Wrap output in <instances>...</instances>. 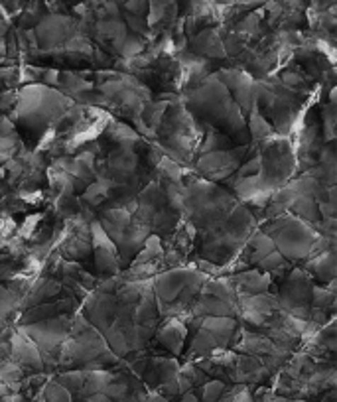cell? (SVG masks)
<instances>
[{"mask_svg": "<svg viewBox=\"0 0 337 402\" xmlns=\"http://www.w3.org/2000/svg\"><path fill=\"white\" fill-rule=\"evenodd\" d=\"M265 233L273 239L274 247L280 249L278 252L290 260L308 257L314 242L318 241L321 235L298 217H284V215L274 217L273 225Z\"/></svg>", "mask_w": 337, "mask_h": 402, "instance_id": "6da1fadb", "label": "cell"}, {"mask_svg": "<svg viewBox=\"0 0 337 402\" xmlns=\"http://www.w3.org/2000/svg\"><path fill=\"white\" fill-rule=\"evenodd\" d=\"M205 278H207L205 274H201L198 270H192V268H176V270H168V272L156 278L152 292H154L160 308L164 310L166 306L172 304L173 300L182 294L192 282L205 280Z\"/></svg>", "mask_w": 337, "mask_h": 402, "instance_id": "7a4b0ae2", "label": "cell"}, {"mask_svg": "<svg viewBox=\"0 0 337 402\" xmlns=\"http://www.w3.org/2000/svg\"><path fill=\"white\" fill-rule=\"evenodd\" d=\"M91 241L93 250H95V262H97V270L103 277H115L119 272L120 260L119 252H117V245L113 242L107 233L103 231L101 223L91 225Z\"/></svg>", "mask_w": 337, "mask_h": 402, "instance_id": "3957f363", "label": "cell"}, {"mask_svg": "<svg viewBox=\"0 0 337 402\" xmlns=\"http://www.w3.org/2000/svg\"><path fill=\"white\" fill-rule=\"evenodd\" d=\"M217 79L231 91V97L237 103V107L241 108V113L246 115L249 111H253V103H255V83L253 79L243 72H219Z\"/></svg>", "mask_w": 337, "mask_h": 402, "instance_id": "277c9868", "label": "cell"}, {"mask_svg": "<svg viewBox=\"0 0 337 402\" xmlns=\"http://www.w3.org/2000/svg\"><path fill=\"white\" fill-rule=\"evenodd\" d=\"M201 330H205L213 340L217 341L219 349H227L231 343L237 341L239 323L235 318H219V316H205L198 318Z\"/></svg>", "mask_w": 337, "mask_h": 402, "instance_id": "5b68a950", "label": "cell"}, {"mask_svg": "<svg viewBox=\"0 0 337 402\" xmlns=\"http://www.w3.org/2000/svg\"><path fill=\"white\" fill-rule=\"evenodd\" d=\"M185 335H188V328L180 322V318H173V316H170L164 323L156 328V340L176 357L182 353Z\"/></svg>", "mask_w": 337, "mask_h": 402, "instance_id": "8992f818", "label": "cell"}, {"mask_svg": "<svg viewBox=\"0 0 337 402\" xmlns=\"http://www.w3.org/2000/svg\"><path fill=\"white\" fill-rule=\"evenodd\" d=\"M233 286L237 290L239 296H253L266 292L270 286V274L268 272H258V270H246V272H239L231 278Z\"/></svg>", "mask_w": 337, "mask_h": 402, "instance_id": "52a82bcc", "label": "cell"}, {"mask_svg": "<svg viewBox=\"0 0 337 402\" xmlns=\"http://www.w3.org/2000/svg\"><path fill=\"white\" fill-rule=\"evenodd\" d=\"M310 272L316 277L321 278V282H331L336 277V257H333V249L321 250L318 255H312V260L308 262Z\"/></svg>", "mask_w": 337, "mask_h": 402, "instance_id": "ba28073f", "label": "cell"}, {"mask_svg": "<svg viewBox=\"0 0 337 402\" xmlns=\"http://www.w3.org/2000/svg\"><path fill=\"white\" fill-rule=\"evenodd\" d=\"M225 391H227V383L221 379H213V381H205L203 384H200V394H195V396L200 402H217L219 396Z\"/></svg>", "mask_w": 337, "mask_h": 402, "instance_id": "9c48e42d", "label": "cell"}, {"mask_svg": "<svg viewBox=\"0 0 337 402\" xmlns=\"http://www.w3.org/2000/svg\"><path fill=\"white\" fill-rule=\"evenodd\" d=\"M85 402H113V401H110L107 394H93V396H89Z\"/></svg>", "mask_w": 337, "mask_h": 402, "instance_id": "30bf717a", "label": "cell"}, {"mask_svg": "<svg viewBox=\"0 0 337 402\" xmlns=\"http://www.w3.org/2000/svg\"><path fill=\"white\" fill-rule=\"evenodd\" d=\"M144 402H168V401L162 398V396H150V398H146Z\"/></svg>", "mask_w": 337, "mask_h": 402, "instance_id": "8fae6325", "label": "cell"}]
</instances>
